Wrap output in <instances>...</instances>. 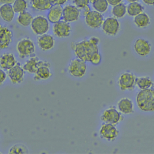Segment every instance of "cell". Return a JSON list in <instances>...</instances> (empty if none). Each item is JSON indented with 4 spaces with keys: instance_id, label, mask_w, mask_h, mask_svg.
Segmentation results:
<instances>
[{
    "instance_id": "cell-9",
    "label": "cell",
    "mask_w": 154,
    "mask_h": 154,
    "mask_svg": "<svg viewBox=\"0 0 154 154\" xmlns=\"http://www.w3.org/2000/svg\"><path fill=\"white\" fill-rule=\"evenodd\" d=\"M103 32L108 35H116L120 29V23L114 17H109L104 20L102 26Z\"/></svg>"
},
{
    "instance_id": "cell-16",
    "label": "cell",
    "mask_w": 154,
    "mask_h": 154,
    "mask_svg": "<svg viewBox=\"0 0 154 154\" xmlns=\"http://www.w3.org/2000/svg\"><path fill=\"white\" fill-rule=\"evenodd\" d=\"M134 50L139 55L145 57L149 54L151 50L150 44L147 40L143 38H139L135 41Z\"/></svg>"
},
{
    "instance_id": "cell-17",
    "label": "cell",
    "mask_w": 154,
    "mask_h": 154,
    "mask_svg": "<svg viewBox=\"0 0 154 154\" xmlns=\"http://www.w3.org/2000/svg\"><path fill=\"white\" fill-rule=\"evenodd\" d=\"M63 7L61 5H54L49 9L48 14V20L49 22L55 24L63 18Z\"/></svg>"
},
{
    "instance_id": "cell-19",
    "label": "cell",
    "mask_w": 154,
    "mask_h": 154,
    "mask_svg": "<svg viewBox=\"0 0 154 154\" xmlns=\"http://www.w3.org/2000/svg\"><path fill=\"white\" fill-rule=\"evenodd\" d=\"M38 44L39 47L44 51L51 50L54 46L55 41L52 36L44 34L38 38Z\"/></svg>"
},
{
    "instance_id": "cell-38",
    "label": "cell",
    "mask_w": 154,
    "mask_h": 154,
    "mask_svg": "<svg viewBox=\"0 0 154 154\" xmlns=\"http://www.w3.org/2000/svg\"><path fill=\"white\" fill-rule=\"evenodd\" d=\"M145 4L149 6L154 5V0H142Z\"/></svg>"
},
{
    "instance_id": "cell-10",
    "label": "cell",
    "mask_w": 154,
    "mask_h": 154,
    "mask_svg": "<svg viewBox=\"0 0 154 154\" xmlns=\"http://www.w3.org/2000/svg\"><path fill=\"white\" fill-rule=\"evenodd\" d=\"M85 17V23L88 26L93 29L100 27L104 21L101 13L96 11H89Z\"/></svg>"
},
{
    "instance_id": "cell-28",
    "label": "cell",
    "mask_w": 154,
    "mask_h": 154,
    "mask_svg": "<svg viewBox=\"0 0 154 154\" xmlns=\"http://www.w3.org/2000/svg\"><path fill=\"white\" fill-rule=\"evenodd\" d=\"M112 13L115 17L121 18L123 17L127 13V7L123 3H119L113 6Z\"/></svg>"
},
{
    "instance_id": "cell-11",
    "label": "cell",
    "mask_w": 154,
    "mask_h": 154,
    "mask_svg": "<svg viewBox=\"0 0 154 154\" xmlns=\"http://www.w3.org/2000/svg\"><path fill=\"white\" fill-rule=\"evenodd\" d=\"M25 72L20 63L17 62L15 66L8 71V75L12 83L18 84L24 81Z\"/></svg>"
},
{
    "instance_id": "cell-2",
    "label": "cell",
    "mask_w": 154,
    "mask_h": 154,
    "mask_svg": "<svg viewBox=\"0 0 154 154\" xmlns=\"http://www.w3.org/2000/svg\"><path fill=\"white\" fill-rule=\"evenodd\" d=\"M137 103L143 111H154V89L140 90L137 95Z\"/></svg>"
},
{
    "instance_id": "cell-33",
    "label": "cell",
    "mask_w": 154,
    "mask_h": 154,
    "mask_svg": "<svg viewBox=\"0 0 154 154\" xmlns=\"http://www.w3.org/2000/svg\"><path fill=\"white\" fill-rule=\"evenodd\" d=\"M101 56L99 53L91 59L90 62L93 64L94 65H98L101 63Z\"/></svg>"
},
{
    "instance_id": "cell-21",
    "label": "cell",
    "mask_w": 154,
    "mask_h": 154,
    "mask_svg": "<svg viewBox=\"0 0 154 154\" xmlns=\"http://www.w3.org/2000/svg\"><path fill=\"white\" fill-rule=\"evenodd\" d=\"M15 11L11 5L4 4L0 7V16L7 22L12 21L15 16Z\"/></svg>"
},
{
    "instance_id": "cell-36",
    "label": "cell",
    "mask_w": 154,
    "mask_h": 154,
    "mask_svg": "<svg viewBox=\"0 0 154 154\" xmlns=\"http://www.w3.org/2000/svg\"><path fill=\"white\" fill-rule=\"evenodd\" d=\"M109 4L112 6H115L121 3L122 0H107Z\"/></svg>"
},
{
    "instance_id": "cell-18",
    "label": "cell",
    "mask_w": 154,
    "mask_h": 154,
    "mask_svg": "<svg viewBox=\"0 0 154 154\" xmlns=\"http://www.w3.org/2000/svg\"><path fill=\"white\" fill-rule=\"evenodd\" d=\"M16 57L13 54L6 53L0 57V66L4 70L8 71L17 63Z\"/></svg>"
},
{
    "instance_id": "cell-8",
    "label": "cell",
    "mask_w": 154,
    "mask_h": 154,
    "mask_svg": "<svg viewBox=\"0 0 154 154\" xmlns=\"http://www.w3.org/2000/svg\"><path fill=\"white\" fill-rule=\"evenodd\" d=\"M101 138L109 141H113L118 137L119 131L115 126L103 122L100 131Z\"/></svg>"
},
{
    "instance_id": "cell-35",
    "label": "cell",
    "mask_w": 154,
    "mask_h": 154,
    "mask_svg": "<svg viewBox=\"0 0 154 154\" xmlns=\"http://www.w3.org/2000/svg\"><path fill=\"white\" fill-rule=\"evenodd\" d=\"M67 0H51L53 5H62L66 3Z\"/></svg>"
},
{
    "instance_id": "cell-30",
    "label": "cell",
    "mask_w": 154,
    "mask_h": 154,
    "mask_svg": "<svg viewBox=\"0 0 154 154\" xmlns=\"http://www.w3.org/2000/svg\"><path fill=\"white\" fill-rule=\"evenodd\" d=\"M13 4V9L16 13L24 12L27 8V3L26 0H15Z\"/></svg>"
},
{
    "instance_id": "cell-37",
    "label": "cell",
    "mask_w": 154,
    "mask_h": 154,
    "mask_svg": "<svg viewBox=\"0 0 154 154\" xmlns=\"http://www.w3.org/2000/svg\"><path fill=\"white\" fill-rule=\"evenodd\" d=\"M15 0H0V3L3 4H9L11 5L14 3Z\"/></svg>"
},
{
    "instance_id": "cell-5",
    "label": "cell",
    "mask_w": 154,
    "mask_h": 154,
    "mask_svg": "<svg viewBox=\"0 0 154 154\" xmlns=\"http://www.w3.org/2000/svg\"><path fill=\"white\" fill-rule=\"evenodd\" d=\"M87 70V66L85 61L75 58L71 61L68 66L69 73L74 77L82 78L85 75Z\"/></svg>"
},
{
    "instance_id": "cell-22",
    "label": "cell",
    "mask_w": 154,
    "mask_h": 154,
    "mask_svg": "<svg viewBox=\"0 0 154 154\" xmlns=\"http://www.w3.org/2000/svg\"><path fill=\"white\" fill-rule=\"evenodd\" d=\"M40 61L39 58L36 56H32L24 64L23 67L25 72L31 74H35L38 67V64Z\"/></svg>"
},
{
    "instance_id": "cell-23",
    "label": "cell",
    "mask_w": 154,
    "mask_h": 154,
    "mask_svg": "<svg viewBox=\"0 0 154 154\" xmlns=\"http://www.w3.org/2000/svg\"><path fill=\"white\" fill-rule=\"evenodd\" d=\"M136 85L140 90L154 89V82L149 77L146 76L137 77L136 80Z\"/></svg>"
},
{
    "instance_id": "cell-3",
    "label": "cell",
    "mask_w": 154,
    "mask_h": 154,
    "mask_svg": "<svg viewBox=\"0 0 154 154\" xmlns=\"http://www.w3.org/2000/svg\"><path fill=\"white\" fill-rule=\"evenodd\" d=\"M17 49L20 57L22 59L32 56L35 51L34 42L28 38L20 40L17 45Z\"/></svg>"
},
{
    "instance_id": "cell-27",
    "label": "cell",
    "mask_w": 154,
    "mask_h": 154,
    "mask_svg": "<svg viewBox=\"0 0 154 154\" xmlns=\"http://www.w3.org/2000/svg\"><path fill=\"white\" fill-rule=\"evenodd\" d=\"M33 16L30 13L27 11H24L20 13L17 19L19 24L23 26L26 27L31 25L33 21Z\"/></svg>"
},
{
    "instance_id": "cell-32",
    "label": "cell",
    "mask_w": 154,
    "mask_h": 154,
    "mask_svg": "<svg viewBox=\"0 0 154 154\" xmlns=\"http://www.w3.org/2000/svg\"><path fill=\"white\" fill-rule=\"evenodd\" d=\"M74 2L78 8L84 9L88 7L90 2L89 0H74Z\"/></svg>"
},
{
    "instance_id": "cell-20",
    "label": "cell",
    "mask_w": 154,
    "mask_h": 154,
    "mask_svg": "<svg viewBox=\"0 0 154 154\" xmlns=\"http://www.w3.org/2000/svg\"><path fill=\"white\" fill-rule=\"evenodd\" d=\"M118 110L123 114H129L134 112V105L131 100L128 98L121 99L117 104Z\"/></svg>"
},
{
    "instance_id": "cell-39",
    "label": "cell",
    "mask_w": 154,
    "mask_h": 154,
    "mask_svg": "<svg viewBox=\"0 0 154 154\" xmlns=\"http://www.w3.org/2000/svg\"><path fill=\"white\" fill-rule=\"evenodd\" d=\"M127 1L129 3H131V2H137L139 0H127Z\"/></svg>"
},
{
    "instance_id": "cell-7",
    "label": "cell",
    "mask_w": 154,
    "mask_h": 154,
    "mask_svg": "<svg viewBox=\"0 0 154 154\" xmlns=\"http://www.w3.org/2000/svg\"><path fill=\"white\" fill-rule=\"evenodd\" d=\"M137 77L133 74L125 72L120 76L119 79V86L122 91H132L135 88Z\"/></svg>"
},
{
    "instance_id": "cell-34",
    "label": "cell",
    "mask_w": 154,
    "mask_h": 154,
    "mask_svg": "<svg viewBox=\"0 0 154 154\" xmlns=\"http://www.w3.org/2000/svg\"><path fill=\"white\" fill-rule=\"evenodd\" d=\"M7 74L2 68H0V85H2L6 81Z\"/></svg>"
},
{
    "instance_id": "cell-1",
    "label": "cell",
    "mask_w": 154,
    "mask_h": 154,
    "mask_svg": "<svg viewBox=\"0 0 154 154\" xmlns=\"http://www.w3.org/2000/svg\"><path fill=\"white\" fill-rule=\"evenodd\" d=\"M100 39L97 37L91 38L89 40H84L75 43L72 47L77 58L86 62H91V59L99 53L98 45Z\"/></svg>"
},
{
    "instance_id": "cell-14",
    "label": "cell",
    "mask_w": 154,
    "mask_h": 154,
    "mask_svg": "<svg viewBox=\"0 0 154 154\" xmlns=\"http://www.w3.org/2000/svg\"><path fill=\"white\" fill-rule=\"evenodd\" d=\"M80 15V11L75 6L67 5L63 9V20L68 23L78 20Z\"/></svg>"
},
{
    "instance_id": "cell-29",
    "label": "cell",
    "mask_w": 154,
    "mask_h": 154,
    "mask_svg": "<svg viewBox=\"0 0 154 154\" xmlns=\"http://www.w3.org/2000/svg\"><path fill=\"white\" fill-rule=\"evenodd\" d=\"M92 4L95 11L100 13L105 12L108 9L109 6L107 0H96Z\"/></svg>"
},
{
    "instance_id": "cell-26",
    "label": "cell",
    "mask_w": 154,
    "mask_h": 154,
    "mask_svg": "<svg viewBox=\"0 0 154 154\" xmlns=\"http://www.w3.org/2000/svg\"><path fill=\"white\" fill-rule=\"evenodd\" d=\"M134 22L139 28H145L150 24V19L146 13L142 12L135 17Z\"/></svg>"
},
{
    "instance_id": "cell-12",
    "label": "cell",
    "mask_w": 154,
    "mask_h": 154,
    "mask_svg": "<svg viewBox=\"0 0 154 154\" xmlns=\"http://www.w3.org/2000/svg\"><path fill=\"white\" fill-rule=\"evenodd\" d=\"M51 65L47 61L40 60L38 64V67L35 73L34 79L35 81L47 80L51 77L52 73L50 70Z\"/></svg>"
},
{
    "instance_id": "cell-24",
    "label": "cell",
    "mask_w": 154,
    "mask_h": 154,
    "mask_svg": "<svg viewBox=\"0 0 154 154\" xmlns=\"http://www.w3.org/2000/svg\"><path fill=\"white\" fill-rule=\"evenodd\" d=\"M144 10L143 6L137 2L130 3L127 7V12L131 17H135L143 12Z\"/></svg>"
},
{
    "instance_id": "cell-31",
    "label": "cell",
    "mask_w": 154,
    "mask_h": 154,
    "mask_svg": "<svg viewBox=\"0 0 154 154\" xmlns=\"http://www.w3.org/2000/svg\"><path fill=\"white\" fill-rule=\"evenodd\" d=\"M28 152L26 146L22 144H16L10 149L9 153L11 154H26Z\"/></svg>"
},
{
    "instance_id": "cell-4",
    "label": "cell",
    "mask_w": 154,
    "mask_h": 154,
    "mask_svg": "<svg viewBox=\"0 0 154 154\" xmlns=\"http://www.w3.org/2000/svg\"><path fill=\"white\" fill-rule=\"evenodd\" d=\"M100 119L104 123L116 126L123 120V117L118 110L111 106L103 112Z\"/></svg>"
},
{
    "instance_id": "cell-40",
    "label": "cell",
    "mask_w": 154,
    "mask_h": 154,
    "mask_svg": "<svg viewBox=\"0 0 154 154\" xmlns=\"http://www.w3.org/2000/svg\"><path fill=\"white\" fill-rule=\"evenodd\" d=\"M95 1H96V0H89V2H91V3L92 4H93Z\"/></svg>"
},
{
    "instance_id": "cell-13",
    "label": "cell",
    "mask_w": 154,
    "mask_h": 154,
    "mask_svg": "<svg viewBox=\"0 0 154 154\" xmlns=\"http://www.w3.org/2000/svg\"><path fill=\"white\" fill-rule=\"evenodd\" d=\"M53 31L56 36L60 38L67 37L71 34V26L69 23L64 20H60L54 24Z\"/></svg>"
},
{
    "instance_id": "cell-6",
    "label": "cell",
    "mask_w": 154,
    "mask_h": 154,
    "mask_svg": "<svg viewBox=\"0 0 154 154\" xmlns=\"http://www.w3.org/2000/svg\"><path fill=\"white\" fill-rule=\"evenodd\" d=\"M31 27L33 32L38 35L46 34L49 29L48 20L43 16H38L33 19Z\"/></svg>"
},
{
    "instance_id": "cell-25",
    "label": "cell",
    "mask_w": 154,
    "mask_h": 154,
    "mask_svg": "<svg viewBox=\"0 0 154 154\" xmlns=\"http://www.w3.org/2000/svg\"><path fill=\"white\" fill-rule=\"evenodd\" d=\"M32 7L40 11L50 9L52 6L51 0H30Z\"/></svg>"
},
{
    "instance_id": "cell-15",
    "label": "cell",
    "mask_w": 154,
    "mask_h": 154,
    "mask_svg": "<svg viewBox=\"0 0 154 154\" xmlns=\"http://www.w3.org/2000/svg\"><path fill=\"white\" fill-rule=\"evenodd\" d=\"M12 31L0 24V49L8 48L12 42Z\"/></svg>"
}]
</instances>
